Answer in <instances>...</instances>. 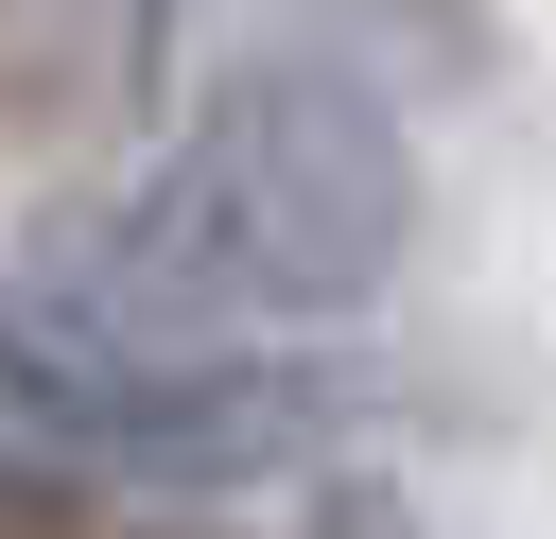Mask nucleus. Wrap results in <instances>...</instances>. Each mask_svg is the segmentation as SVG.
<instances>
[{"mask_svg": "<svg viewBox=\"0 0 556 539\" xmlns=\"http://www.w3.org/2000/svg\"><path fill=\"white\" fill-rule=\"evenodd\" d=\"M417 243V139L348 52H243L174 104V139L87 191L35 261V313L122 365H261L348 330Z\"/></svg>", "mask_w": 556, "mask_h": 539, "instance_id": "obj_1", "label": "nucleus"}, {"mask_svg": "<svg viewBox=\"0 0 556 539\" xmlns=\"http://www.w3.org/2000/svg\"><path fill=\"white\" fill-rule=\"evenodd\" d=\"M174 17L208 0H0V104H122Z\"/></svg>", "mask_w": 556, "mask_h": 539, "instance_id": "obj_2", "label": "nucleus"}]
</instances>
